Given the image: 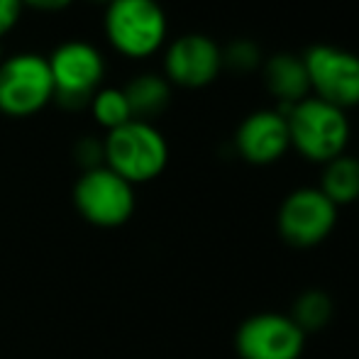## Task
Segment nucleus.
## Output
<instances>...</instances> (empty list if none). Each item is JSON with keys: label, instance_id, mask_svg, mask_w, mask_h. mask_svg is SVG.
I'll use <instances>...</instances> for the list:
<instances>
[{"label": "nucleus", "instance_id": "obj_3", "mask_svg": "<svg viewBox=\"0 0 359 359\" xmlns=\"http://www.w3.org/2000/svg\"><path fill=\"white\" fill-rule=\"evenodd\" d=\"M105 34L115 52L128 59H147L166 39V15L156 0H110Z\"/></svg>", "mask_w": 359, "mask_h": 359}, {"label": "nucleus", "instance_id": "obj_4", "mask_svg": "<svg viewBox=\"0 0 359 359\" xmlns=\"http://www.w3.org/2000/svg\"><path fill=\"white\" fill-rule=\"evenodd\" d=\"M54 100L49 62L42 54L20 52L0 62V113L32 118Z\"/></svg>", "mask_w": 359, "mask_h": 359}, {"label": "nucleus", "instance_id": "obj_21", "mask_svg": "<svg viewBox=\"0 0 359 359\" xmlns=\"http://www.w3.org/2000/svg\"><path fill=\"white\" fill-rule=\"evenodd\" d=\"M90 3H105V5H108L110 0H90Z\"/></svg>", "mask_w": 359, "mask_h": 359}, {"label": "nucleus", "instance_id": "obj_19", "mask_svg": "<svg viewBox=\"0 0 359 359\" xmlns=\"http://www.w3.org/2000/svg\"><path fill=\"white\" fill-rule=\"evenodd\" d=\"M20 15H22V0H0V37H5L18 25Z\"/></svg>", "mask_w": 359, "mask_h": 359}, {"label": "nucleus", "instance_id": "obj_7", "mask_svg": "<svg viewBox=\"0 0 359 359\" xmlns=\"http://www.w3.org/2000/svg\"><path fill=\"white\" fill-rule=\"evenodd\" d=\"M337 222V205L320 189H298L286 196L276 215V227L286 245L308 250L330 237Z\"/></svg>", "mask_w": 359, "mask_h": 359}, {"label": "nucleus", "instance_id": "obj_15", "mask_svg": "<svg viewBox=\"0 0 359 359\" xmlns=\"http://www.w3.org/2000/svg\"><path fill=\"white\" fill-rule=\"evenodd\" d=\"M332 311H335V308H332V298L327 296L325 291H320V288H308V291H303L301 296L296 298L293 311L288 318L308 335V332L323 330V327L330 323Z\"/></svg>", "mask_w": 359, "mask_h": 359}, {"label": "nucleus", "instance_id": "obj_22", "mask_svg": "<svg viewBox=\"0 0 359 359\" xmlns=\"http://www.w3.org/2000/svg\"><path fill=\"white\" fill-rule=\"evenodd\" d=\"M0 62H3V52H0Z\"/></svg>", "mask_w": 359, "mask_h": 359}, {"label": "nucleus", "instance_id": "obj_18", "mask_svg": "<svg viewBox=\"0 0 359 359\" xmlns=\"http://www.w3.org/2000/svg\"><path fill=\"white\" fill-rule=\"evenodd\" d=\"M74 156L76 161H79L81 166H83V171L88 169H95V166H103V142L95 137H83L79 140V144H76L74 149Z\"/></svg>", "mask_w": 359, "mask_h": 359}, {"label": "nucleus", "instance_id": "obj_1", "mask_svg": "<svg viewBox=\"0 0 359 359\" xmlns=\"http://www.w3.org/2000/svg\"><path fill=\"white\" fill-rule=\"evenodd\" d=\"M103 161L128 184H147L166 169L169 144L151 123L130 120L105 135Z\"/></svg>", "mask_w": 359, "mask_h": 359}, {"label": "nucleus", "instance_id": "obj_20", "mask_svg": "<svg viewBox=\"0 0 359 359\" xmlns=\"http://www.w3.org/2000/svg\"><path fill=\"white\" fill-rule=\"evenodd\" d=\"M74 0H22V5H29L34 10H42V13H59V10L69 8Z\"/></svg>", "mask_w": 359, "mask_h": 359}, {"label": "nucleus", "instance_id": "obj_9", "mask_svg": "<svg viewBox=\"0 0 359 359\" xmlns=\"http://www.w3.org/2000/svg\"><path fill=\"white\" fill-rule=\"evenodd\" d=\"M318 100L345 110L359 103V57L337 47H313L303 57Z\"/></svg>", "mask_w": 359, "mask_h": 359}, {"label": "nucleus", "instance_id": "obj_16", "mask_svg": "<svg viewBox=\"0 0 359 359\" xmlns=\"http://www.w3.org/2000/svg\"><path fill=\"white\" fill-rule=\"evenodd\" d=\"M88 108H90V113H93L95 123L108 130V133L133 120L128 98H125V93L120 88H100L98 93L90 98Z\"/></svg>", "mask_w": 359, "mask_h": 359}, {"label": "nucleus", "instance_id": "obj_10", "mask_svg": "<svg viewBox=\"0 0 359 359\" xmlns=\"http://www.w3.org/2000/svg\"><path fill=\"white\" fill-rule=\"evenodd\" d=\"M169 81L184 88H203L222 69V52L203 34H184L169 47L164 59Z\"/></svg>", "mask_w": 359, "mask_h": 359}, {"label": "nucleus", "instance_id": "obj_5", "mask_svg": "<svg viewBox=\"0 0 359 359\" xmlns=\"http://www.w3.org/2000/svg\"><path fill=\"white\" fill-rule=\"evenodd\" d=\"M74 205L93 227L113 230L133 217L137 198L135 186L103 164L79 176L74 186Z\"/></svg>", "mask_w": 359, "mask_h": 359}, {"label": "nucleus", "instance_id": "obj_11", "mask_svg": "<svg viewBox=\"0 0 359 359\" xmlns=\"http://www.w3.org/2000/svg\"><path fill=\"white\" fill-rule=\"evenodd\" d=\"M237 151L250 164H271L291 147L286 118L279 110H259L240 125L235 137Z\"/></svg>", "mask_w": 359, "mask_h": 359}, {"label": "nucleus", "instance_id": "obj_2", "mask_svg": "<svg viewBox=\"0 0 359 359\" xmlns=\"http://www.w3.org/2000/svg\"><path fill=\"white\" fill-rule=\"evenodd\" d=\"M286 118L288 140L311 161H332L350 142V123L345 110L318 98H306L291 108H279Z\"/></svg>", "mask_w": 359, "mask_h": 359}, {"label": "nucleus", "instance_id": "obj_17", "mask_svg": "<svg viewBox=\"0 0 359 359\" xmlns=\"http://www.w3.org/2000/svg\"><path fill=\"white\" fill-rule=\"evenodd\" d=\"M259 62V52L255 44L250 42H235L225 54H222V64L232 69V72H252Z\"/></svg>", "mask_w": 359, "mask_h": 359}, {"label": "nucleus", "instance_id": "obj_12", "mask_svg": "<svg viewBox=\"0 0 359 359\" xmlns=\"http://www.w3.org/2000/svg\"><path fill=\"white\" fill-rule=\"evenodd\" d=\"M266 86L281 100V108H291V105L306 100L308 90H311V81H308L303 59L291 57V54L271 57L266 64Z\"/></svg>", "mask_w": 359, "mask_h": 359}, {"label": "nucleus", "instance_id": "obj_6", "mask_svg": "<svg viewBox=\"0 0 359 359\" xmlns=\"http://www.w3.org/2000/svg\"><path fill=\"white\" fill-rule=\"evenodd\" d=\"M49 72L54 83V100L67 110H79L100 90L105 74L103 54L88 42H64L52 52Z\"/></svg>", "mask_w": 359, "mask_h": 359}, {"label": "nucleus", "instance_id": "obj_13", "mask_svg": "<svg viewBox=\"0 0 359 359\" xmlns=\"http://www.w3.org/2000/svg\"><path fill=\"white\" fill-rule=\"evenodd\" d=\"M123 93L128 98L133 120H142V123H149L151 118L164 113L171 100V88L166 83V79L154 74L133 79L128 83V88H123Z\"/></svg>", "mask_w": 359, "mask_h": 359}, {"label": "nucleus", "instance_id": "obj_8", "mask_svg": "<svg viewBox=\"0 0 359 359\" xmlns=\"http://www.w3.org/2000/svg\"><path fill=\"white\" fill-rule=\"evenodd\" d=\"M306 332L284 313L250 316L235 335L240 359H301Z\"/></svg>", "mask_w": 359, "mask_h": 359}, {"label": "nucleus", "instance_id": "obj_14", "mask_svg": "<svg viewBox=\"0 0 359 359\" xmlns=\"http://www.w3.org/2000/svg\"><path fill=\"white\" fill-rule=\"evenodd\" d=\"M320 191L335 205H350L359 201V159L340 154L327 161L320 176Z\"/></svg>", "mask_w": 359, "mask_h": 359}]
</instances>
